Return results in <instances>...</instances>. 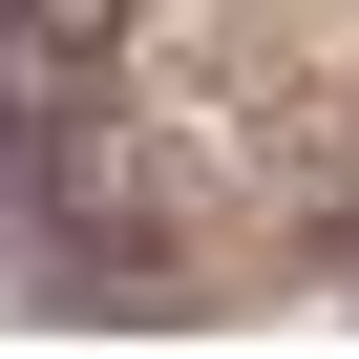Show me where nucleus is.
I'll return each instance as SVG.
<instances>
[{
	"label": "nucleus",
	"instance_id": "nucleus-1",
	"mask_svg": "<svg viewBox=\"0 0 359 359\" xmlns=\"http://www.w3.org/2000/svg\"><path fill=\"white\" fill-rule=\"evenodd\" d=\"M0 43H43V64H85V43H127V0H0Z\"/></svg>",
	"mask_w": 359,
	"mask_h": 359
}]
</instances>
